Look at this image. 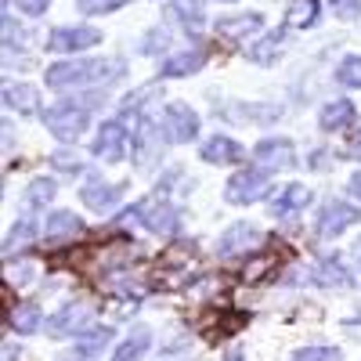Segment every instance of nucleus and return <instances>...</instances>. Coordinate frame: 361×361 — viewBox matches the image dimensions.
<instances>
[{
	"instance_id": "12",
	"label": "nucleus",
	"mask_w": 361,
	"mask_h": 361,
	"mask_svg": "<svg viewBox=\"0 0 361 361\" xmlns=\"http://www.w3.org/2000/svg\"><path fill=\"white\" fill-rule=\"evenodd\" d=\"M76 235H83V221L73 214V209H58V214H51L47 224H44V243H47V246L73 243Z\"/></svg>"
},
{
	"instance_id": "19",
	"label": "nucleus",
	"mask_w": 361,
	"mask_h": 361,
	"mask_svg": "<svg viewBox=\"0 0 361 361\" xmlns=\"http://www.w3.org/2000/svg\"><path fill=\"white\" fill-rule=\"evenodd\" d=\"M202 66H206V51H202V47H192V51H180V54L166 58L159 73H163L166 80H177V76H192V73H199Z\"/></svg>"
},
{
	"instance_id": "34",
	"label": "nucleus",
	"mask_w": 361,
	"mask_h": 361,
	"mask_svg": "<svg viewBox=\"0 0 361 361\" xmlns=\"http://www.w3.org/2000/svg\"><path fill=\"white\" fill-rule=\"evenodd\" d=\"M15 4H18V11H22V15H44L51 0H15Z\"/></svg>"
},
{
	"instance_id": "5",
	"label": "nucleus",
	"mask_w": 361,
	"mask_h": 361,
	"mask_svg": "<svg viewBox=\"0 0 361 361\" xmlns=\"http://www.w3.org/2000/svg\"><path fill=\"white\" fill-rule=\"evenodd\" d=\"M163 137L170 145H188L199 137V112L188 109L185 102H170L163 112Z\"/></svg>"
},
{
	"instance_id": "29",
	"label": "nucleus",
	"mask_w": 361,
	"mask_h": 361,
	"mask_svg": "<svg viewBox=\"0 0 361 361\" xmlns=\"http://www.w3.org/2000/svg\"><path fill=\"white\" fill-rule=\"evenodd\" d=\"M289 361H340V350L336 347H304V350H296Z\"/></svg>"
},
{
	"instance_id": "23",
	"label": "nucleus",
	"mask_w": 361,
	"mask_h": 361,
	"mask_svg": "<svg viewBox=\"0 0 361 361\" xmlns=\"http://www.w3.org/2000/svg\"><path fill=\"white\" fill-rule=\"evenodd\" d=\"M282 40H286L282 29H279V33H267L257 47L246 51V58H250V62H257V66H271V62H275V54H279V44H282Z\"/></svg>"
},
{
	"instance_id": "35",
	"label": "nucleus",
	"mask_w": 361,
	"mask_h": 361,
	"mask_svg": "<svg viewBox=\"0 0 361 361\" xmlns=\"http://www.w3.org/2000/svg\"><path fill=\"white\" fill-rule=\"evenodd\" d=\"M347 156H350V159H357V163H361V130H357V134H354V137H350V145H347Z\"/></svg>"
},
{
	"instance_id": "17",
	"label": "nucleus",
	"mask_w": 361,
	"mask_h": 361,
	"mask_svg": "<svg viewBox=\"0 0 361 361\" xmlns=\"http://www.w3.org/2000/svg\"><path fill=\"white\" fill-rule=\"evenodd\" d=\"M83 322H87V307L83 304H66L58 314H51L44 322V329H47V336H73V333L83 329Z\"/></svg>"
},
{
	"instance_id": "3",
	"label": "nucleus",
	"mask_w": 361,
	"mask_h": 361,
	"mask_svg": "<svg viewBox=\"0 0 361 361\" xmlns=\"http://www.w3.org/2000/svg\"><path fill=\"white\" fill-rule=\"evenodd\" d=\"M267 192H271V173H267L264 166L238 170L228 185H224V199H228L231 206H253V202H260Z\"/></svg>"
},
{
	"instance_id": "33",
	"label": "nucleus",
	"mask_w": 361,
	"mask_h": 361,
	"mask_svg": "<svg viewBox=\"0 0 361 361\" xmlns=\"http://www.w3.org/2000/svg\"><path fill=\"white\" fill-rule=\"evenodd\" d=\"M166 40H170V33H166V29H152V33L145 37L141 51H145V54H156V51H163V47H166Z\"/></svg>"
},
{
	"instance_id": "2",
	"label": "nucleus",
	"mask_w": 361,
	"mask_h": 361,
	"mask_svg": "<svg viewBox=\"0 0 361 361\" xmlns=\"http://www.w3.org/2000/svg\"><path fill=\"white\" fill-rule=\"evenodd\" d=\"M87 123H90V112L80 102H58V105L44 109V127L62 141H76L87 130Z\"/></svg>"
},
{
	"instance_id": "21",
	"label": "nucleus",
	"mask_w": 361,
	"mask_h": 361,
	"mask_svg": "<svg viewBox=\"0 0 361 361\" xmlns=\"http://www.w3.org/2000/svg\"><path fill=\"white\" fill-rule=\"evenodd\" d=\"M109 343H112V329L109 325H90V329H80L76 333V347H80L83 357L102 354V347H109Z\"/></svg>"
},
{
	"instance_id": "11",
	"label": "nucleus",
	"mask_w": 361,
	"mask_h": 361,
	"mask_svg": "<svg viewBox=\"0 0 361 361\" xmlns=\"http://www.w3.org/2000/svg\"><path fill=\"white\" fill-rule=\"evenodd\" d=\"M199 159H202V163H209V166H224V163H243V159H246V152H243V145L231 141L228 134H214L209 141H202Z\"/></svg>"
},
{
	"instance_id": "10",
	"label": "nucleus",
	"mask_w": 361,
	"mask_h": 361,
	"mask_svg": "<svg viewBox=\"0 0 361 361\" xmlns=\"http://www.w3.org/2000/svg\"><path fill=\"white\" fill-rule=\"evenodd\" d=\"M260 25H264V15H257V11H246V15H224V18H217L214 33H217L224 44H246V37L260 33Z\"/></svg>"
},
{
	"instance_id": "20",
	"label": "nucleus",
	"mask_w": 361,
	"mask_h": 361,
	"mask_svg": "<svg viewBox=\"0 0 361 361\" xmlns=\"http://www.w3.org/2000/svg\"><path fill=\"white\" fill-rule=\"evenodd\" d=\"M314 282L325 286V289H347V286H350V275H347V267H343L336 257H325V260L314 267Z\"/></svg>"
},
{
	"instance_id": "26",
	"label": "nucleus",
	"mask_w": 361,
	"mask_h": 361,
	"mask_svg": "<svg viewBox=\"0 0 361 361\" xmlns=\"http://www.w3.org/2000/svg\"><path fill=\"white\" fill-rule=\"evenodd\" d=\"M336 80L350 90H361V54H347L340 69H336Z\"/></svg>"
},
{
	"instance_id": "28",
	"label": "nucleus",
	"mask_w": 361,
	"mask_h": 361,
	"mask_svg": "<svg viewBox=\"0 0 361 361\" xmlns=\"http://www.w3.org/2000/svg\"><path fill=\"white\" fill-rule=\"evenodd\" d=\"M33 235H37V224H33V221H29V217H25V221H18V228H11V231H8V243H4L8 250H4V253L11 257V250H25V243H29Z\"/></svg>"
},
{
	"instance_id": "38",
	"label": "nucleus",
	"mask_w": 361,
	"mask_h": 361,
	"mask_svg": "<svg viewBox=\"0 0 361 361\" xmlns=\"http://www.w3.org/2000/svg\"><path fill=\"white\" fill-rule=\"evenodd\" d=\"M354 264L361 267V243H354Z\"/></svg>"
},
{
	"instance_id": "32",
	"label": "nucleus",
	"mask_w": 361,
	"mask_h": 361,
	"mask_svg": "<svg viewBox=\"0 0 361 361\" xmlns=\"http://www.w3.org/2000/svg\"><path fill=\"white\" fill-rule=\"evenodd\" d=\"M51 166H54V170H66V173H80V170H83V159H80L76 152H54V156H51Z\"/></svg>"
},
{
	"instance_id": "36",
	"label": "nucleus",
	"mask_w": 361,
	"mask_h": 361,
	"mask_svg": "<svg viewBox=\"0 0 361 361\" xmlns=\"http://www.w3.org/2000/svg\"><path fill=\"white\" fill-rule=\"evenodd\" d=\"M347 188H350V195H354V199H361V170L350 177V185H347Z\"/></svg>"
},
{
	"instance_id": "25",
	"label": "nucleus",
	"mask_w": 361,
	"mask_h": 361,
	"mask_svg": "<svg viewBox=\"0 0 361 361\" xmlns=\"http://www.w3.org/2000/svg\"><path fill=\"white\" fill-rule=\"evenodd\" d=\"M54 192H58V188H54V180H44V177H40V180H33V185L25 188L22 206H25V209H44V206L54 199Z\"/></svg>"
},
{
	"instance_id": "30",
	"label": "nucleus",
	"mask_w": 361,
	"mask_h": 361,
	"mask_svg": "<svg viewBox=\"0 0 361 361\" xmlns=\"http://www.w3.org/2000/svg\"><path fill=\"white\" fill-rule=\"evenodd\" d=\"M329 8H333V15L343 18V22L361 18V0H329Z\"/></svg>"
},
{
	"instance_id": "22",
	"label": "nucleus",
	"mask_w": 361,
	"mask_h": 361,
	"mask_svg": "<svg viewBox=\"0 0 361 361\" xmlns=\"http://www.w3.org/2000/svg\"><path fill=\"white\" fill-rule=\"evenodd\" d=\"M148 347H152V333L148 329H134V333L116 347V354H112V361H137Z\"/></svg>"
},
{
	"instance_id": "14",
	"label": "nucleus",
	"mask_w": 361,
	"mask_h": 361,
	"mask_svg": "<svg viewBox=\"0 0 361 361\" xmlns=\"http://www.w3.org/2000/svg\"><path fill=\"white\" fill-rule=\"evenodd\" d=\"M354 119H357L354 102L336 98V102H325V105H322V112H318V127H322V130H329V134H336V130L354 127Z\"/></svg>"
},
{
	"instance_id": "13",
	"label": "nucleus",
	"mask_w": 361,
	"mask_h": 361,
	"mask_svg": "<svg viewBox=\"0 0 361 361\" xmlns=\"http://www.w3.org/2000/svg\"><path fill=\"white\" fill-rule=\"evenodd\" d=\"M307 206H311V188H304V185H286L275 199H271V217L289 221V217H296V214H304Z\"/></svg>"
},
{
	"instance_id": "24",
	"label": "nucleus",
	"mask_w": 361,
	"mask_h": 361,
	"mask_svg": "<svg viewBox=\"0 0 361 361\" xmlns=\"http://www.w3.org/2000/svg\"><path fill=\"white\" fill-rule=\"evenodd\" d=\"M40 325H44V311L37 304L15 307V314H11V329H15V333H37Z\"/></svg>"
},
{
	"instance_id": "7",
	"label": "nucleus",
	"mask_w": 361,
	"mask_h": 361,
	"mask_svg": "<svg viewBox=\"0 0 361 361\" xmlns=\"http://www.w3.org/2000/svg\"><path fill=\"white\" fill-rule=\"evenodd\" d=\"M130 217H141L148 231H159V235H170V231H177V224H180V214H177V209H173L163 195L137 202V206L130 209Z\"/></svg>"
},
{
	"instance_id": "27",
	"label": "nucleus",
	"mask_w": 361,
	"mask_h": 361,
	"mask_svg": "<svg viewBox=\"0 0 361 361\" xmlns=\"http://www.w3.org/2000/svg\"><path fill=\"white\" fill-rule=\"evenodd\" d=\"M314 22H318V0H296V4L289 8V25L307 29Z\"/></svg>"
},
{
	"instance_id": "9",
	"label": "nucleus",
	"mask_w": 361,
	"mask_h": 361,
	"mask_svg": "<svg viewBox=\"0 0 361 361\" xmlns=\"http://www.w3.org/2000/svg\"><path fill=\"white\" fill-rule=\"evenodd\" d=\"M94 156L102 163H119L127 156V127L119 119H109V123L98 127V137H94Z\"/></svg>"
},
{
	"instance_id": "31",
	"label": "nucleus",
	"mask_w": 361,
	"mask_h": 361,
	"mask_svg": "<svg viewBox=\"0 0 361 361\" xmlns=\"http://www.w3.org/2000/svg\"><path fill=\"white\" fill-rule=\"evenodd\" d=\"M123 4H130V0H80V11L83 15H105V11H116Z\"/></svg>"
},
{
	"instance_id": "6",
	"label": "nucleus",
	"mask_w": 361,
	"mask_h": 361,
	"mask_svg": "<svg viewBox=\"0 0 361 361\" xmlns=\"http://www.w3.org/2000/svg\"><path fill=\"white\" fill-rule=\"evenodd\" d=\"M102 44V33L94 25H62V29H54V33L47 37V51L54 54H80V51H90V47H98Z\"/></svg>"
},
{
	"instance_id": "16",
	"label": "nucleus",
	"mask_w": 361,
	"mask_h": 361,
	"mask_svg": "<svg viewBox=\"0 0 361 361\" xmlns=\"http://www.w3.org/2000/svg\"><path fill=\"white\" fill-rule=\"evenodd\" d=\"M80 199H83V206L105 214V209H112L119 199H123V185H105V180L94 177V180H87V185L80 188Z\"/></svg>"
},
{
	"instance_id": "4",
	"label": "nucleus",
	"mask_w": 361,
	"mask_h": 361,
	"mask_svg": "<svg viewBox=\"0 0 361 361\" xmlns=\"http://www.w3.org/2000/svg\"><path fill=\"white\" fill-rule=\"evenodd\" d=\"M361 221V209L343 202V199H329L318 206V217H314V231L322 238H340L347 228H354Z\"/></svg>"
},
{
	"instance_id": "18",
	"label": "nucleus",
	"mask_w": 361,
	"mask_h": 361,
	"mask_svg": "<svg viewBox=\"0 0 361 361\" xmlns=\"http://www.w3.org/2000/svg\"><path fill=\"white\" fill-rule=\"evenodd\" d=\"M4 105L22 112V116H37L40 112V90L33 83H15V87L8 83L4 87Z\"/></svg>"
},
{
	"instance_id": "39",
	"label": "nucleus",
	"mask_w": 361,
	"mask_h": 361,
	"mask_svg": "<svg viewBox=\"0 0 361 361\" xmlns=\"http://www.w3.org/2000/svg\"><path fill=\"white\" fill-rule=\"evenodd\" d=\"M69 361H73V357H69Z\"/></svg>"
},
{
	"instance_id": "1",
	"label": "nucleus",
	"mask_w": 361,
	"mask_h": 361,
	"mask_svg": "<svg viewBox=\"0 0 361 361\" xmlns=\"http://www.w3.org/2000/svg\"><path fill=\"white\" fill-rule=\"evenodd\" d=\"M123 76V62L119 58H102V62H87V58H69V62H54L44 73V83L54 90H69L83 83H116Z\"/></svg>"
},
{
	"instance_id": "15",
	"label": "nucleus",
	"mask_w": 361,
	"mask_h": 361,
	"mask_svg": "<svg viewBox=\"0 0 361 361\" xmlns=\"http://www.w3.org/2000/svg\"><path fill=\"white\" fill-rule=\"evenodd\" d=\"M257 243H260V231L253 224H231L217 243V257H238V253L253 250Z\"/></svg>"
},
{
	"instance_id": "8",
	"label": "nucleus",
	"mask_w": 361,
	"mask_h": 361,
	"mask_svg": "<svg viewBox=\"0 0 361 361\" xmlns=\"http://www.w3.org/2000/svg\"><path fill=\"white\" fill-rule=\"evenodd\" d=\"M253 159L264 170H293L296 166V145L289 137H264L253 148Z\"/></svg>"
},
{
	"instance_id": "37",
	"label": "nucleus",
	"mask_w": 361,
	"mask_h": 361,
	"mask_svg": "<svg viewBox=\"0 0 361 361\" xmlns=\"http://www.w3.org/2000/svg\"><path fill=\"white\" fill-rule=\"evenodd\" d=\"M343 329H350L354 336H361V322H343Z\"/></svg>"
}]
</instances>
